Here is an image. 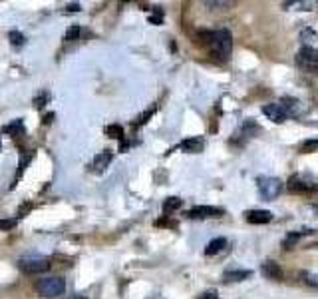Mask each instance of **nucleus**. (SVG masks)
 <instances>
[{
  "mask_svg": "<svg viewBox=\"0 0 318 299\" xmlns=\"http://www.w3.org/2000/svg\"><path fill=\"white\" fill-rule=\"evenodd\" d=\"M300 235H302V233H290V235H286V239L282 241V247H284V249H290V247H294V243L300 239Z\"/></svg>",
  "mask_w": 318,
  "mask_h": 299,
  "instance_id": "obj_20",
  "label": "nucleus"
},
{
  "mask_svg": "<svg viewBox=\"0 0 318 299\" xmlns=\"http://www.w3.org/2000/svg\"><path fill=\"white\" fill-rule=\"evenodd\" d=\"M109 161H111V151H109V150H103V151H99V153L93 157L91 167H93V171H103V169L109 165Z\"/></svg>",
  "mask_w": 318,
  "mask_h": 299,
  "instance_id": "obj_13",
  "label": "nucleus"
},
{
  "mask_svg": "<svg viewBox=\"0 0 318 299\" xmlns=\"http://www.w3.org/2000/svg\"><path fill=\"white\" fill-rule=\"evenodd\" d=\"M107 134H109V138H117V140H121L123 138V128L121 126H107V130H105Z\"/></svg>",
  "mask_w": 318,
  "mask_h": 299,
  "instance_id": "obj_19",
  "label": "nucleus"
},
{
  "mask_svg": "<svg viewBox=\"0 0 318 299\" xmlns=\"http://www.w3.org/2000/svg\"><path fill=\"white\" fill-rule=\"evenodd\" d=\"M223 213L225 211L215 205H197V207H191L185 215L191 219H207V217H221Z\"/></svg>",
  "mask_w": 318,
  "mask_h": 299,
  "instance_id": "obj_8",
  "label": "nucleus"
},
{
  "mask_svg": "<svg viewBox=\"0 0 318 299\" xmlns=\"http://www.w3.org/2000/svg\"><path fill=\"white\" fill-rule=\"evenodd\" d=\"M318 148V140H308V142H304L302 146H300V151L302 153H308V151H314Z\"/></svg>",
  "mask_w": 318,
  "mask_h": 299,
  "instance_id": "obj_21",
  "label": "nucleus"
},
{
  "mask_svg": "<svg viewBox=\"0 0 318 299\" xmlns=\"http://www.w3.org/2000/svg\"><path fill=\"white\" fill-rule=\"evenodd\" d=\"M81 28L80 26H70L68 30H66V34H64V40L66 42H74V40H80V36H81Z\"/></svg>",
  "mask_w": 318,
  "mask_h": 299,
  "instance_id": "obj_16",
  "label": "nucleus"
},
{
  "mask_svg": "<svg viewBox=\"0 0 318 299\" xmlns=\"http://www.w3.org/2000/svg\"><path fill=\"white\" fill-rule=\"evenodd\" d=\"M0 148H2V140H0Z\"/></svg>",
  "mask_w": 318,
  "mask_h": 299,
  "instance_id": "obj_30",
  "label": "nucleus"
},
{
  "mask_svg": "<svg viewBox=\"0 0 318 299\" xmlns=\"http://www.w3.org/2000/svg\"><path fill=\"white\" fill-rule=\"evenodd\" d=\"M250 275H252V271H248V269H229V271L223 273V281L225 283H237V281H242Z\"/></svg>",
  "mask_w": 318,
  "mask_h": 299,
  "instance_id": "obj_12",
  "label": "nucleus"
},
{
  "mask_svg": "<svg viewBox=\"0 0 318 299\" xmlns=\"http://www.w3.org/2000/svg\"><path fill=\"white\" fill-rule=\"evenodd\" d=\"M52 265V261L48 257H38V255H28V257H20L18 259V269L26 275H36V273H44L48 271Z\"/></svg>",
  "mask_w": 318,
  "mask_h": 299,
  "instance_id": "obj_3",
  "label": "nucleus"
},
{
  "mask_svg": "<svg viewBox=\"0 0 318 299\" xmlns=\"http://www.w3.org/2000/svg\"><path fill=\"white\" fill-rule=\"evenodd\" d=\"M314 209H318V203H316V205H314Z\"/></svg>",
  "mask_w": 318,
  "mask_h": 299,
  "instance_id": "obj_29",
  "label": "nucleus"
},
{
  "mask_svg": "<svg viewBox=\"0 0 318 299\" xmlns=\"http://www.w3.org/2000/svg\"><path fill=\"white\" fill-rule=\"evenodd\" d=\"M66 8H68V12H78V10H80V8H81V6H80V4H76V2H74V4H68V6H66Z\"/></svg>",
  "mask_w": 318,
  "mask_h": 299,
  "instance_id": "obj_26",
  "label": "nucleus"
},
{
  "mask_svg": "<svg viewBox=\"0 0 318 299\" xmlns=\"http://www.w3.org/2000/svg\"><path fill=\"white\" fill-rule=\"evenodd\" d=\"M246 215V221L248 223H258V225H262V223H268L270 219H272V213L270 211H266V209H250V211H246L244 213Z\"/></svg>",
  "mask_w": 318,
  "mask_h": 299,
  "instance_id": "obj_10",
  "label": "nucleus"
},
{
  "mask_svg": "<svg viewBox=\"0 0 318 299\" xmlns=\"http://www.w3.org/2000/svg\"><path fill=\"white\" fill-rule=\"evenodd\" d=\"M52 118H54V114H48V116H44V120H42V122H44V124H50V122H52Z\"/></svg>",
  "mask_w": 318,
  "mask_h": 299,
  "instance_id": "obj_27",
  "label": "nucleus"
},
{
  "mask_svg": "<svg viewBox=\"0 0 318 299\" xmlns=\"http://www.w3.org/2000/svg\"><path fill=\"white\" fill-rule=\"evenodd\" d=\"M227 247H229V241H227L225 237H217V239H211V241L207 243L205 253H207V255H217V253L225 251Z\"/></svg>",
  "mask_w": 318,
  "mask_h": 299,
  "instance_id": "obj_14",
  "label": "nucleus"
},
{
  "mask_svg": "<svg viewBox=\"0 0 318 299\" xmlns=\"http://www.w3.org/2000/svg\"><path fill=\"white\" fill-rule=\"evenodd\" d=\"M153 112H155V108H151L149 112H145V114H141V116H139V118H137V120L133 122V126L137 128V126H141V124H145V122H147V120L151 118V114H153Z\"/></svg>",
  "mask_w": 318,
  "mask_h": 299,
  "instance_id": "obj_23",
  "label": "nucleus"
},
{
  "mask_svg": "<svg viewBox=\"0 0 318 299\" xmlns=\"http://www.w3.org/2000/svg\"><path fill=\"white\" fill-rule=\"evenodd\" d=\"M203 148H205V142L199 136L197 138H187L179 144V150L185 151V153H199V151H203Z\"/></svg>",
  "mask_w": 318,
  "mask_h": 299,
  "instance_id": "obj_9",
  "label": "nucleus"
},
{
  "mask_svg": "<svg viewBox=\"0 0 318 299\" xmlns=\"http://www.w3.org/2000/svg\"><path fill=\"white\" fill-rule=\"evenodd\" d=\"M16 223H18V219H16V217H12V219H0V229L8 231V229L16 227Z\"/></svg>",
  "mask_w": 318,
  "mask_h": 299,
  "instance_id": "obj_22",
  "label": "nucleus"
},
{
  "mask_svg": "<svg viewBox=\"0 0 318 299\" xmlns=\"http://www.w3.org/2000/svg\"><path fill=\"white\" fill-rule=\"evenodd\" d=\"M260 132V126L258 124H254L252 120H246L235 134H233V138H231V144H235V146H240V144H244L246 140H250L252 136H256Z\"/></svg>",
  "mask_w": 318,
  "mask_h": 299,
  "instance_id": "obj_6",
  "label": "nucleus"
},
{
  "mask_svg": "<svg viewBox=\"0 0 318 299\" xmlns=\"http://www.w3.org/2000/svg\"><path fill=\"white\" fill-rule=\"evenodd\" d=\"M68 299H85V297H81V295H72V297H68Z\"/></svg>",
  "mask_w": 318,
  "mask_h": 299,
  "instance_id": "obj_28",
  "label": "nucleus"
},
{
  "mask_svg": "<svg viewBox=\"0 0 318 299\" xmlns=\"http://www.w3.org/2000/svg\"><path fill=\"white\" fill-rule=\"evenodd\" d=\"M197 299H219V295H217V291H205Z\"/></svg>",
  "mask_w": 318,
  "mask_h": 299,
  "instance_id": "obj_24",
  "label": "nucleus"
},
{
  "mask_svg": "<svg viewBox=\"0 0 318 299\" xmlns=\"http://www.w3.org/2000/svg\"><path fill=\"white\" fill-rule=\"evenodd\" d=\"M179 207H181V199L179 197H167L163 201V213H171V211H175Z\"/></svg>",
  "mask_w": 318,
  "mask_h": 299,
  "instance_id": "obj_15",
  "label": "nucleus"
},
{
  "mask_svg": "<svg viewBox=\"0 0 318 299\" xmlns=\"http://www.w3.org/2000/svg\"><path fill=\"white\" fill-rule=\"evenodd\" d=\"M260 273L266 277V279H276V281H280L282 279V269H280V265L276 263V261H264L262 263V267H260Z\"/></svg>",
  "mask_w": 318,
  "mask_h": 299,
  "instance_id": "obj_11",
  "label": "nucleus"
},
{
  "mask_svg": "<svg viewBox=\"0 0 318 299\" xmlns=\"http://www.w3.org/2000/svg\"><path fill=\"white\" fill-rule=\"evenodd\" d=\"M201 42L207 46L209 54L221 62H227L233 54V34L227 28H219L213 32H201Z\"/></svg>",
  "mask_w": 318,
  "mask_h": 299,
  "instance_id": "obj_1",
  "label": "nucleus"
},
{
  "mask_svg": "<svg viewBox=\"0 0 318 299\" xmlns=\"http://www.w3.org/2000/svg\"><path fill=\"white\" fill-rule=\"evenodd\" d=\"M4 132H12V136H14V138H16V134H24V126H22V120H16L14 124L6 126V128H4Z\"/></svg>",
  "mask_w": 318,
  "mask_h": 299,
  "instance_id": "obj_18",
  "label": "nucleus"
},
{
  "mask_svg": "<svg viewBox=\"0 0 318 299\" xmlns=\"http://www.w3.org/2000/svg\"><path fill=\"white\" fill-rule=\"evenodd\" d=\"M46 98H48V94H46V92H44V94H42L40 98H36V108H42V106H44V100H46Z\"/></svg>",
  "mask_w": 318,
  "mask_h": 299,
  "instance_id": "obj_25",
  "label": "nucleus"
},
{
  "mask_svg": "<svg viewBox=\"0 0 318 299\" xmlns=\"http://www.w3.org/2000/svg\"><path fill=\"white\" fill-rule=\"evenodd\" d=\"M8 38H10V44H12V46H24V42H26L24 34H22V32H18V30H10Z\"/></svg>",
  "mask_w": 318,
  "mask_h": 299,
  "instance_id": "obj_17",
  "label": "nucleus"
},
{
  "mask_svg": "<svg viewBox=\"0 0 318 299\" xmlns=\"http://www.w3.org/2000/svg\"><path fill=\"white\" fill-rule=\"evenodd\" d=\"M256 187H258V191H260V195L264 199H274V197L280 195V191H282L284 185H282V181L278 177L260 175V177H256Z\"/></svg>",
  "mask_w": 318,
  "mask_h": 299,
  "instance_id": "obj_5",
  "label": "nucleus"
},
{
  "mask_svg": "<svg viewBox=\"0 0 318 299\" xmlns=\"http://www.w3.org/2000/svg\"><path fill=\"white\" fill-rule=\"evenodd\" d=\"M36 291L42 295V297H60L64 295L66 291V281L58 275H52V277H42L38 283H36Z\"/></svg>",
  "mask_w": 318,
  "mask_h": 299,
  "instance_id": "obj_2",
  "label": "nucleus"
},
{
  "mask_svg": "<svg viewBox=\"0 0 318 299\" xmlns=\"http://www.w3.org/2000/svg\"><path fill=\"white\" fill-rule=\"evenodd\" d=\"M262 114L270 122H274V124H282V122L288 120V112H286V108H284L282 102H270V104H266L262 108Z\"/></svg>",
  "mask_w": 318,
  "mask_h": 299,
  "instance_id": "obj_7",
  "label": "nucleus"
},
{
  "mask_svg": "<svg viewBox=\"0 0 318 299\" xmlns=\"http://www.w3.org/2000/svg\"><path fill=\"white\" fill-rule=\"evenodd\" d=\"M296 66L308 74L318 76V50L312 46H304L296 54Z\"/></svg>",
  "mask_w": 318,
  "mask_h": 299,
  "instance_id": "obj_4",
  "label": "nucleus"
}]
</instances>
